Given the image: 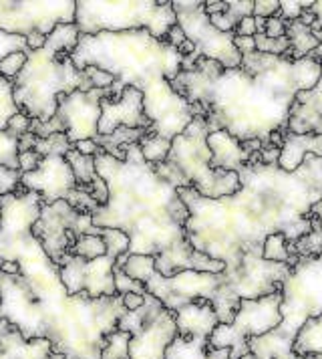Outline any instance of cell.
<instances>
[{"label": "cell", "instance_id": "obj_1", "mask_svg": "<svg viewBox=\"0 0 322 359\" xmlns=\"http://www.w3.org/2000/svg\"><path fill=\"white\" fill-rule=\"evenodd\" d=\"M240 190L209 200L193 188L177 190L190 210L186 234L192 246L238 273L246 257H262L270 234L282 232L294 245L312 232L310 212L322 200V158L306 156L294 172L278 163H262L260 151L240 172Z\"/></svg>", "mask_w": 322, "mask_h": 359}, {"label": "cell", "instance_id": "obj_2", "mask_svg": "<svg viewBox=\"0 0 322 359\" xmlns=\"http://www.w3.org/2000/svg\"><path fill=\"white\" fill-rule=\"evenodd\" d=\"M321 73L314 57L292 61L254 50L244 55L240 69L200 57L195 69L181 71L172 87L206 117L211 133L224 130L240 142L268 146L274 131L288 130L298 93L314 89Z\"/></svg>", "mask_w": 322, "mask_h": 359}, {"label": "cell", "instance_id": "obj_3", "mask_svg": "<svg viewBox=\"0 0 322 359\" xmlns=\"http://www.w3.org/2000/svg\"><path fill=\"white\" fill-rule=\"evenodd\" d=\"M95 168L107 182L109 200L95 210L93 224L125 232L131 241L127 255L155 257V271L163 277H176L181 271H225V262L193 248L186 234L190 220L186 202L145 160L139 144L125 147V160L99 154Z\"/></svg>", "mask_w": 322, "mask_h": 359}, {"label": "cell", "instance_id": "obj_4", "mask_svg": "<svg viewBox=\"0 0 322 359\" xmlns=\"http://www.w3.org/2000/svg\"><path fill=\"white\" fill-rule=\"evenodd\" d=\"M71 59L79 71L97 67L113 75L111 99L121 97L125 87L139 89L155 135L174 142L195 117V107L172 87L181 73V53L149 31L80 34Z\"/></svg>", "mask_w": 322, "mask_h": 359}, {"label": "cell", "instance_id": "obj_5", "mask_svg": "<svg viewBox=\"0 0 322 359\" xmlns=\"http://www.w3.org/2000/svg\"><path fill=\"white\" fill-rule=\"evenodd\" d=\"M127 313L123 294L91 299L87 294L38 301L20 275L0 273V319L27 341L48 339L64 359H101L107 335Z\"/></svg>", "mask_w": 322, "mask_h": 359}, {"label": "cell", "instance_id": "obj_6", "mask_svg": "<svg viewBox=\"0 0 322 359\" xmlns=\"http://www.w3.org/2000/svg\"><path fill=\"white\" fill-rule=\"evenodd\" d=\"M80 39L79 27L75 22L59 25L47 36L43 49L31 50L29 61L15 81V103L20 111L48 121L57 115L59 97L73 91L95 89L85 71H79L71 53L77 49Z\"/></svg>", "mask_w": 322, "mask_h": 359}, {"label": "cell", "instance_id": "obj_7", "mask_svg": "<svg viewBox=\"0 0 322 359\" xmlns=\"http://www.w3.org/2000/svg\"><path fill=\"white\" fill-rule=\"evenodd\" d=\"M282 323L274 331L252 337L250 353L256 359H296L294 341L308 319L322 315V257L302 259L282 285Z\"/></svg>", "mask_w": 322, "mask_h": 359}, {"label": "cell", "instance_id": "obj_8", "mask_svg": "<svg viewBox=\"0 0 322 359\" xmlns=\"http://www.w3.org/2000/svg\"><path fill=\"white\" fill-rule=\"evenodd\" d=\"M209 133L211 128L208 126L206 117L195 115L188 130L179 133L172 142V151L167 160L155 163V172L177 190L193 188L204 198L220 200L236 194L241 184L238 172L214 170L209 165L211 163V149L208 146Z\"/></svg>", "mask_w": 322, "mask_h": 359}, {"label": "cell", "instance_id": "obj_9", "mask_svg": "<svg viewBox=\"0 0 322 359\" xmlns=\"http://www.w3.org/2000/svg\"><path fill=\"white\" fill-rule=\"evenodd\" d=\"M75 25L79 27L80 34L149 31L155 39L165 41L167 33L177 25V15L174 4L163 0H77Z\"/></svg>", "mask_w": 322, "mask_h": 359}, {"label": "cell", "instance_id": "obj_10", "mask_svg": "<svg viewBox=\"0 0 322 359\" xmlns=\"http://www.w3.org/2000/svg\"><path fill=\"white\" fill-rule=\"evenodd\" d=\"M101 236L107 243L105 257L95 261H85L75 255H66L61 262V278L71 297L87 294L91 299H99L117 294L113 269L117 261L129 252L131 241L125 232L115 229H101Z\"/></svg>", "mask_w": 322, "mask_h": 359}, {"label": "cell", "instance_id": "obj_11", "mask_svg": "<svg viewBox=\"0 0 322 359\" xmlns=\"http://www.w3.org/2000/svg\"><path fill=\"white\" fill-rule=\"evenodd\" d=\"M282 291L260 299H241L240 309L232 323H220L209 337V347L232 349L230 359H241L250 353L248 341L262 337L282 323Z\"/></svg>", "mask_w": 322, "mask_h": 359}, {"label": "cell", "instance_id": "obj_12", "mask_svg": "<svg viewBox=\"0 0 322 359\" xmlns=\"http://www.w3.org/2000/svg\"><path fill=\"white\" fill-rule=\"evenodd\" d=\"M117 329L131 333L129 359H165L167 347L177 337L176 313L147 293L144 305L127 311Z\"/></svg>", "mask_w": 322, "mask_h": 359}, {"label": "cell", "instance_id": "obj_13", "mask_svg": "<svg viewBox=\"0 0 322 359\" xmlns=\"http://www.w3.org/2000/svg\"><path fill=\"white\" fill-rule=\"evenodd\" d=\"M177 25L183 29L188 41L195 45V55L218 61L224 69H240L241 53L236 49V33H222L211 25L206 13V2L202 0H174Z\"/></svg>", "mask_w": 322, "mask_h": 359}, {"label": "cell", "instance_id": "obj_14", "mask_svg": "<svg viewBox=\"0 0 322 359\" xmlns=\"http://www.w3.org/2000/svg\"><path fill=\"white\" fill-rule=\"evenodd\" d=\"M32 234L41 241L48 257L61 266L64 257L73 255L79 236H101V229L93 224L91 214L79 212L66 200H59L55 204H43L41 216L32 226Z\"/></svg>", "mask_w": 322, "mask_h": 359}, {"label": "cell", "instance_id": "obj_15", "mask_svg": "<svg viewBox=\"0 0 322 359\" xmlns=\"http://www.w3.org/2000/svg\"><path fill=\"white\" fill-rule=\"evenodd\" d=\"M77 17V0H45V2H10L0 0V31L31 36L50 34L59 25H71Z\"/></svg>", "mask_w": 322, "mask_h": 359}, {"label": "cell", "instance_id": "obj_16", "mask_svg": "<svg viewBox=\"0 0 322 359\" xmlns=\"http://www.w3.org/2000/svg\"><path fill=\"white\" fill-rule=\"evenodd\" d=\"M105 97H113V89H79L59 97L57 117L63 121L66 137L73 146L85 140H95L99 135L101 103Z\"/></svg>", "mask_w": 322, "mask_h": 359}, {"label": "cell", "instance_id": "obj_17", "mask_svg": "<svg viewBox=\"0 0 322 359\" xmlns=\"http://www.w3.org/2000/svg\"><path fill=\"white\" fill-rule=\"evenodd\" d=\"M20 186L29 192H36L43 204H55L59 200H66L77 190V178L66 158L48 156L34 172L22 174Z\"/></svg>", "mask_w": 322, "mask_h": 359}, {"label": "cell", "instance_id": "obj_18", "mask_svg": "<svg viewBox=\"0 0 322 359\" xmlns=\"http://www.w3.org/2000/svg\"><path fill=\"white\" fill-rule=\"evenodd\" d=\"M119 128L147 130L151 133V121L144 109V93L135 87H125L119 99L105 97L101 103L99 135H111Z\"/></svg>", "mask_w": 322, "mask_h": 359}, {"label": "cell", "instance_id": "obj_19", "mask_svg": "<svg viewBox=\"0 0 322 359\" xmlns=\"http://www.w3.org/2000/svg\"><path fill=\"white\" fill-rule=\"evenodd\" d=\"M0 359H64L55 353L48 339L27 341L22 333L6 319H0Z\"/></svg>", "mask_w": 322, "mask_h": 359}, {"label": "cell", "instance_id": "obj_20", "mask_svg": "<svg viewBox=\"0 0 322 359\" xmlns=\"http://www.w3.org/2000/svg\"><path fill=\"white\" fill-rule=\"evenodd\" d=\"M176 323L177 335L209 341L214 329L220 325V319L211 301L195 299L176 311Z\"/></svg>", "mask_w": 322, "mask_h": 359}, {"label": "cell", "instance_id": "obj_21", "mask_svg": "<svg viewBox=\"0 0 322 359\" xmlns=\"http://www.w3.org/2000/svg\"><path fill=\"white\" fill-rule=\"evenodd\" d=\"M288 131L298 135L322 133V73L321 81L314 89L298 93L290 114Z\"/></svg>", "mask_w": 322, "mask_h": 359}, {"label": "cell", "instance_id": "obj_22", "mask_svg": "<svg viewBox=\"0 0 322 359\" xmlns=\"http://www.w3.org/2000/svg\"><path fill=\"white\" fill-rule=\"evenodd\" d=\"M208 146L211 149V168L224 172H240L252 160V154L241 147L240 140L230 135L227 131L218 130L209 133Z\"/></svg>", "mask_w": 322, "mask_h": 359}, {"label": "cell", "instance_id": "obj_23", "mask_svg": "<svg viewBox=\"0 0 322 359\" xmlns=\"http://www.w3.org/2000/svg\"><path fill=\"white\" fill-rule=\"evenodd\" d=\"M306 156H318L322 158V133H306L298 135L286 131L284 133V142L280 147V160L278 165L286 172L298 170Z\"/></svg>", "mask_w": 322, "mask_h": 359}, {"label": "cell", "instance_id": "obj_24", "mask_svg": "<svg viewBox=\"0 0 322 359\" xmlns=\"http://www.w3.org/2000/svg\"><path fill=\"white\" fill-rule=\"evenodd\" d=\"M232 349H214L206 339L177 335L167 347L165 359H230Z\"/></svg>", "mask_w": 322, "mask_h": 359}, {"label": "cell", "instance_id": "obj_25", "mask_svg": "<svg viewBox=\"0 0 322 359\" xmlns=\"http://www.w3.org/2000/svg\"><path fill=\"white\" fill-rule=\"evenodd\" d=\"M286 36L290 41V59L292 61L306 59L321 47V39L310 27H306L300 18L286 22Z\"/></svg>", "mask_w": 322, "mask_h": 359}, {"label": "cell", "instance_id": "obj_26", "mask_svg": "<svg viewBox=\"0 0 322 359\" xmlns=\"http://www.w3.org/2000/svg\"><path fill=\"white\" fill-rule=\"evenodd\" d=\"M292 351L300 358L322 355V315L306 321L294 341Z\"/></svg>", "mask_w": 322, "mask_h": 359}, {"label": "cell", "instance_id": "obj_27", "mask_svg": "<svg viewBox=\"0 0 322 359\" xmlns=\"http://www.w3.org/2000/svg\"><path fill=\"white\" fill-rule=\"evenodd\" d=\"M254 6H256V0H232V2H227L225 13L209 17L211 25L216 29H220L222 33H234L244 18L254 17Z\"/></svg>", "mask_w": 322, "mask_h": 359}, {"label": "cell", "instance_id": "obj_28", "mask_svg": "<svg viewBox=\"0 0 322 359\" xmlns=\"http://www.w3.org/2000/svg\"><path fill=\"white\" fill-rule=\"evenodd\" d=\"M64 158H66V162L71 163V168H73V174L77 178V186L83 188V190L91 188V184L99 176L95 168V156H85V154H80L77 149H71Z\"/></svg>", "mask_w": 322, "mask_h": 359}, {"label": "cell", "instance_id": "obj_29", "mask_svg": "<svg viewBox=\"0 0 322 359\" xmlns=\"http://www.w3.org/2000/svg\"><path fill=\"white\" fill-rule=\"evenodd\" d=\"M262 259L270 262H286L292 269L298 264L300 257L292 255L290 252V245L286 241V236L282 232H276V234H270L264 243V252H262Z\"/></svg>", "mask_w": 322, "mask_h": 359}, {"label": "cell", "instance_id": "obj_30", "mask_svg": "<svg viewBox=\"0 0 322 359\" xmlns=\"http://www.w3.org/2000/svg\"><path fill=\"white\" fill-rule=\"evenodd\" d=\"M139 147H141V154L144 158L149 163H161L167 160L169 151H172V142L161 137V135H155V133H147L139 140Z\"/></svg>", "mask_w": 322, "mask_h": 359}, {"label": "cell", "instance_id": "obj_31", "mask_svg": "<svg viewBox=\"0 0 322 359\" xmlns=\"http://www.w3.org/2000/svg\"><path fill=\"white\" fill-rule=\"evenodd\" d=\"M18 105L15 103V83L4 79L0 75V131H6L8 121L18 114Z\"/></svg>", "mask_w": 322, "mask_h": 359}, {"label": "cell", "instance_id": "obj_32", "mask_svg": "<svg viewBox=\"0 0 322 359\" xmlns=\"http://www.w3.org/2000/svg\"><path fill=\"white\" fill-rule=\"evenodd\" d=\"M73 255L85 259V261H95V259H101V257L107 255V243L103 241V236L83 234V236H79L75 248H73Z\"/></svg>", "mask_w": 322, "mask_h": 359}, {"label": "cell", "instance_id": "obj_33", "mask_svg": "<svg viewBox=\"0 0 322 359\" xmlns=\"http://www.w3.org/2000/svg\"><path fill=\"white\" fill-rule=\"evenodd\" d=\"M129 343H131V333L115 329L111 335H107L101 359H129Z\"/></svg>", "mask_w": 322, "mask_h": 359}, {"label": "cell", "instance_id": "obj_34", "mask_svg": "<svg viewBox=\"0 0 322 359\" xmlns=\"http://www.w3.org/2000/svg\"><path fill=\"white\" fill-rule=\"evenodd\" d=\"M71 149H73V144L69 142L66 133H55L48 137H38L36 146H34V151H38L43 158H48V156H63L64 158Z\"/></svg>", "mask_w": 322, "mask_h": 359}, {"label": "cell", "instance_id": "obj_35", "mask_svg": "<svg viewBox=\"0 0 322 359\" xmlns=\"http://www.w3.org/2000/svg\"><path fill=\"white\" fill-rule=\"evenodd\" d=\"M258 53L264 55H274V57H288L290 59V41L288 36L282 39H268L264 33H258L254 36Z\"/></svg>", "mask_w": 322, "mask_h": 359}, {"label": "cell", "instance_id": "obj_36", "mask_svg": "<svg viewBox=\"0 0 322 359\" xmlns=\"http://www.w3.org/2000/svg\"><path fill=\"white\" fill-rule=\"evenodd\" d=\"M0 165L18 170V140L0 131Z\"/></svg>", "mask_w": 322, "mask_h": 359}, {"label": "cell", "instance_id": "obj_37", "mask_svg": "<svg viewBox=\"0 0 322 359\" xmlns=\"http://www.w3.org/2000/svg\"><path fill=\"white\" fill-rule=\"evenodd\" d=\"M13 53H29L31 55V49H29V43L24 36L20 34H10V33H2L0 31V63L13 55Z\"/></svg>", "mask_w": 322, "mask_h": 359}, {"label": "cell", "instance_id": "obj_38", "mask_svg": "<svg viewBox=\"0 0 322 359\" xmlns=\"http://www.w3.org/2000/svg\"><path fill=\"white\" fill-rule=\"evenodd\" d=\"M113 275H115V289H117V294L135 293V294H144V297L147 294V289H145L144 283H139V280H135V278H131L129 275H125L121 266H117V264H115Z\"/></svg>", "mask_w": 322, "mask_h": 359}, {"label": "cell", "instance_id": "obj_39", "mask_svg": "<svg viewBox=\"0 0 322 359\" xmlns=\"http://www.w3.org/2000/svg\"><path fill=\"white\" fill-rule=\"evenodd\" d=\"M29 61V53H13L8 55L2 63H0V75L8 81H15L16 77L20 75V71L24 69Z\"/></svg>", "mask_w": 322, "mask_h": 359}, {"label": "cell", "instance_id": "obj_40", "mask_svg": "<svg viewBox=\"0 0 322 359\" xmlns=\"http://www.w3.org/2000/svg\"><path fill=\"white\" fill-rule=\"evenodd\" d=\"M20 178L22 174L8 165H0V198L16 194L20 190Z\"/></svg>", "mask_w": 322, "mask_h": 359}, {"label": "cell", "instance_id": "obj_41", "mask_svg": "<svg viewBox=\"0 0 322 359\" xmlns=\"http://www.w3.org/2000/svg\"><path fill=\"white\" fill-rule=\"evenodd\" d=\"M310 6H312V2H308V0H296V2L294 0H280V11H278L276 17H280L286 22L298 20L306 8H310Z\"/></svg>", "mask_w": 322, "mask_h": 359}, {"label": "cell", "instance_id": "obj_42", "mask_svg": "<svg viewBox=\"0 0 322 359\" xmlns=\"http://www.w3.org/2000/svg\"><path fill=\"white\" fill-rule=\"evenodd\" d=\"M31 131L36 137H48V135H55V133H66L64 130L63 121L55 115L52 119L48 121H38V119H32L31 121Z\"/></svg>", "mask_w": 322, "mask_h": 359}, {"label": "cell", "instance_id": "obj_43", "mask_svg": "<svg viewBox=\"0 0 322 359\" xmlns=\"http://www.w3.org/2000/svg\"><path fill=\"white\" fill-rule=\"evenodd\" d=\"M31 121H32V117H29L24 111H18V114L8 121L6 133H8V135H13V137H16V140H20L24 133H29V131H31Z\"/></svg>", "mask_w": 322, "mask_h": 359}, {"label": "cell", "instance_id": "obj_44", "mask_svg": "<svg viewBox=\"0 0 322 359\" xmlns=\"http://www.w3.org/2000/svg\"><path fill=\"white\" fill-rule=\"evenodd\" d=\"M43 160H45V158H43L38 151H34V149H31V151H20V154H18V172H20V174L34 172V170L41 165Z\"/></svg>", "mask_w": 322, "mask_h": 359}, {"label": "cell", "instance_id": "obj_45", "mask_svg": "<svg viewBox=\"0 0 322 359\" xmlns=\"http://www.w3.org/2000/svg\"><path fill=\"white\" fill-rule=\"evenodd\" d=\"M85 73H87V77L91 79L95 89H111L113 85H115V77L109 75L107 71L97 69V67H87Z\"/></svg>", "mask_w": 322, "mask_h": 359}, {"label": "cell", "instance_id": "obj_46", "mask_svg": "<svg viewBox=\"0 0 322 359\" xmlns=\"http://www.w3.org/2000/svg\"><path fill=\"white\" fill-rule=\"evenodd\" d=\"M280 11V0H256L254 6V17L272 18Z\"/></svg>", "mask_w": 322, "mask_h": 359}, {"label": "cell", "instance_id": "obj_47", "mask_svg": "<svg viewBox=\"0 0 322 359\" xmlns=\"http://www.w3.org/2000/svg\"><path fill=\"white\" fill-rule=\"evenodd\" d=\"M87 192L95 198L97 202H99V206H105V204H107V200H109V188H107V182L101 178V176H97L95 182L91 184V188H87Z\"/></svg>", "mask_w": 322, "mask_h": 359}, {"label": "cell", "instance_id": "obj_48", "mask_svg": "<svg viewBox=\"0 0 322 359\" xmlns=\"http://www.w3.org/2000/svg\"><path fill=\"white\" fill-rule=\"evenodd\" d=\"M264 34H266L268 39H282V36H286V20H282L280 17L266 18Z\"/></svg>", "mask_w": 322, "mask_h": 359}, {"label": "cell", "instance_id": "obj_49", "mask_svg": "<svg viewBox=\"0 0 322 359\" xmlns=\"http://www.w3.org/2000/svg\"><path fill=\"white\" fill-rule=\"evenodd\" d=\"M73 149H77L80 154H85V156H99V154H105L103 151V147L97 144L95 140H85V142H79V144H75Z\"/></svg>", "mask_w": 322, "mask_h": 359}, {"label": "cell", "instance_id": "obj_50", "mask_svg": "<svg viewBox=\"0 0 322 359\" xmlns=\"http://www.w3.org/2000/svg\"><path fill=\"white\" fill-rule=\"evenodd\" d=\"M236 36H256L258 31H256V20L254 17H248L241 20L240 25L236 27Z\"/></svg>", "mask_w": 322, "mask_h": 359}, {"label": "cell", "instance_id": "obj_51", "mask_svg": "<svg viewBox=\"0 0 322 359\" xmlns=\"http://www.w3.org/2000/svg\"><path fill=\"white\" fill-rule=\"evenodd\" d=\"M234 45H236V49L241 53V57H244L246 53H254V50H256L254 36H236V39H234Z\"/></svg>", "mask_w": 322, "mask_h": 359}, {"label": "cell", "instance_id": "obj_52", "mask_svg": "<svg viewBox=\"0 0 322 359\" xmlns=\"http://www.w3.org/2000/svg\"><path fill=\"white\" fill-rule=\"evenodd\" d=\"M260 160L262 163H278L280 160V147L276 146H264V149L260 151Z\"/></svg>", "mask_w": 322, "mask_h": 359}, {"label": "cell", "instance_id": "obj_53", "mask_svg": "<svg viewBox=\"0 0 322 359\" xmlns=\"http://www.w3.org/2000/svg\"><path fill=\"white\" fill-rule=\"evenodd\" d=\"M188 36H186V33H183V29L179 27V25H176L169 33H167V36H165V41L172 45V47H176V49H179L181 47V43L186 41Z\"/></svg>", "mask_w": 322, "mask_h": 359}, {"label": "cell", "instance_id": "obj_54", "mask_svg": "<svg viewBox=\"0 0 322 359\" xmlns=\"http://www.w3.org/2000/svg\"><path fill=\"white\" fill-rule=\"evenodd\" d=\"M310 13L316 17V20H314V25L310 27L314 33H316V36L321 39L322 34V0H318V2H312V6H310Z\"/></svg>", "mask_w": 322, "mask_h": 359}, {"label": "cell", "instance_id": "obj_55", "mask_svg": "<svg viewBox=\"0 0 322 359\" xmlns=\"http://www.w3.org/2000/svg\"><path fill=\"white\" fill-rule=\"evenodd\" d=\"M144 303H145L144 294H135V293L123 294V305H125V309H127V311L139 309V307H141Z\"/></svg>", "mask_w": 322, "mask_h": 359}, {"label": "cell", "instance_id": "obj_56", "mask_svg": "<svg viewBox=\"0 0 322 359\" xmlns=\"http://www.w3.org/2000/svg\"><path fill=\"white\" fill-rule=\"evenodd\" d=\"M36 135L32 133V131H29V133H24L20 140H18V154L20 151H31V149H34V146H36Z\"/></svg>", "mask_w": 322, "mask_h": 359}, {"label": "cell", "instance_id": "obj_57", "mask_svg": "<svg viewBox=\"0 0 322 359\" xmlns=\"http://www.w3.org/2000/svg\"><path fill=\"white\" fill-rule=\"evenodd\" d=\"M225 11H227V2H224V0H209V2H206V13L209 17L222 15Z\"/></svg>", "mask_w": 322, "mask_h": 359}, {"label": "cell", "instance_id": "obj_58", "mask_svg": "<svg viewBox=\"0 0 322 359\" xmlns=\"http://www.w3.org/2000/svg\"><path fill=\"white\" fill-rule=\"evenodd\" d=\"M0 273H6V275H20V266L13 261L0 262Z\"/></svg>", "mask_w": 322, "mask_h": 359}, {"label": "cell", "instance_id": "obj_59", "mask_svg": "<svg viewBox=\"0 0 322 359\" xmlns=\"http://www.w3.org/2000/svg\"><path fill=\"white\" fill-rule=\"evenodd\" d=\"M177 50L181 53V57H190V55L195 53V45H193L192 41H188V39H186V41L181 43V47H179Z\"/></svg>", "mask_w": 322, "mask_h": 359}, {"label": "cell", "instance_id": "obj_60", "mask_svg": "<svg viewBox=\"0 0 322 359\" xmlns=\"http://www.w3.org/2000/svg\"><path fill=\"white\" fill-rule=\"evenodd\" d=\"M254 20H256V31H258V33H264V29H266V18L254 17Z\"/></svg>", "mask_w": 322, "mask_h": 359}, {"label": "cell", "instance_id": "obj_61", "mask_svg": "<svg viewBox=\"0 0 322 359\" xmlns=\"http://www.w3.org/2000/svg\"><path fill=\"white\" fill-rule=\"evenodd\" d=\"M310 57H314L316 61H321V63H322V34H321V47H318V49L314 50V53H312Z\"/></svg>", "mask_w": 322, "mask_h": 359}, {"label": "cell", "instance_id": "obj_62", "mask_svg": "<svg viewBox=\"0 0 322 359\" xmlns=\"http://www.w3.org/2000/svg\"><path fill=\"white\" fill-rule=\"evenodd\" d=\"M296 359H322V355H310V358H300V355H296Z\"/></svg>", "mask_w": 322, "mask_h": 359}, {"label": "cell", "instance_id": "obj_63", "mask_svg": "<svg viewBox=\"0 0 322 359\" xmlns=\"http://www.w3.org/2000/svg\"><path fill=\"white\" fill-rule=\"evenodd\" d=\"M241 359H256V355H254V353H248V355H244Z\"/></svg>", "mask_w": 322, "mask_h": 359}, {"label": "cell", "instance_id": "obj_64", "mask_svg": "<svg viewBox=\"0 0 322 359\" xmlns=\"http://www.w3.org/2000/svg\"><path fill=\"white\" fill-rule=\"evenodd\" d=\"M0 224H2V212H0Z\"/></svg>", "mask_w": 322, "mask_h": 359}]
</instances>
